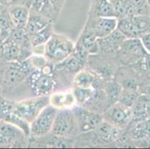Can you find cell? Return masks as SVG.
<instances>
[{
    "instance_id": "21",
    "label": "cell",
    "mask_w": 150,
    "mask_h": 149,
    "mask_svg": "<svg viewBox=\"0 0 150 149\" xmlns=\"http://www.w3.org/2000/svg\"><path fill=\"white\" fill-rule=\"evenodd\" d=\"M9 38L17 43L20 49H31V37L25 28H17L13 27Z\"/></svg>"
},
{
    "instance_id": "39",
    "label": "cell",
    "mask_w": 150,
    "mask_h": 149,
    "mask_svg": "<svg viewBox=\"0 0 150 149\" xmlns=\"http://www.w3.org/2000/svg\"><path fill=\"white\" fill-rule=\"evenodd\" d=\"M5 8H6V7H5L4 5H2L0 4V12H2L4 9H5Z\"/></svg>"
},
{
    "instance_id": "29",
    "label": "cell",
    "mask_w": 150,
    "mask_h": 149,
    "mask_svg": "<svg viewBox=\"0 0 150 149\" xmlns=\"http://www.w3.org/2000/svg\"><path fill=\"white\" fill-rule=\"evenodd\" d=\"M122 90V86L118 82H108L105 89V93L107 95V98L110 100V102L114 104L118 100V98H119V95Z\"/></svg>"
},
{
    "instance_id": "10",
    "label": "cell",
    "mask_w": 150,
    "mask_h": 149,
    "mask_svg": "<svg viewBox=\"0 0 150 149\" xmlns=\"http://www.w3.org/2000/svg\"><path fill=\"white\" fill-rule=\"evenodd\" d=\"M26 135L15 125L0 120V145H14L25 140Z\"/></svg>"
},
{
    "instance_id": "27",
    "label": "cell",
    "mask_w": 150,
    "mask_h": 149,
    "mask_svg": "<svg viewBox=\"0 0 150 149\" xmlns=\"http://www.w3.org/2000/svg\"><path fill=\"white\" fill-rule=\"evenodd\" d=\"M80 47L84 49L88 54H96L99 50L97 38L93 32L87 33L83 36L81 43L79 45Z\"/></svg>"
},
{
    "instance_id": "22",
    "label": "cell",
    "mask_w": 150,
    "mask_h": 149,
    "mask_svg": "<svg viewBox=\"0 0 150 149\" xmlns=\"http://www.w3.org/2000/svg\"><path fill=\"white\" fill-rule=\"evenodd\" d=\"M76 99V105L83 106L89 102L91 99L96 96V88H83V87H74L72 90Z\"/></svg>"
},
{
    "instance_id": "30",
    "label": "cell",
    "mask_w": 150,
    "mask_h": 149,
    "mask_svg": "<svg viewBox=\"0 0 150 149\" xmlns=\"http://www.w3.org/2000/svg\"><path fill=\"white\" fill-rule=\"evenodd\" d=\"M27 61L34 70L41 69L44 66L48 64V59L46 58V56L42 54H32L27 59Z\"/></svg>"
},
{
    "instance_id": "6",
    "label": "cell",
    "mask_w": 150,
    "mask_h": 149,
    "mask_svg": "<svg viewBox=\"0 0 150 149\" xmlns=\"http://www.w3.org/2000/svg\"><path fill=\"white\" fill-rule=\"evenodd\" d=\"M58 110L51 105L44 107L30 124V135L34 137H41L51 132Z\"/></svg>"
},
{
    "instance_id": "16",
    "label": "cell",
    "mask_w": 150,
    "mask_h": 149,
    "mask_svg": "<svg viewBox=\"0 0 150 149\" xmlns=\"http://www.w3.org/2000/svg\"><path fill=\"white\" fill-rule=\"evenodd\" d=\"M8 11L14 28H25L29 16V8L23 4L13 5L8 8Z\"/></svg>"
},
{
    "instance_id": "32",
    "label": "cell",
    "mask_w": 150,
    "mask_h": 149,
    "mask_svg": "<svg viewBox=\"0 0 150 149\" xmlns=\"http://www.w3.org/2000/svg\"><path fill=\"white\" fill-rule=\"evenodd\" d=\"M120 84L122 86V89L137 90V91H138V87L139 85H140L138 81L135 78H129L124 79L122 83H120Z\"/></svg>"
},
{
    "instance_id": "4",
    "label": "cell",
    "mask_w": 150,
    "mask_h": 149,
    "mask_svg": "<svg viewBox=\"0 0 150 149\" xmlns=\"http://www.w3.org/2000/svg\"><path fill=\"white\" fill-rule=\"evenodd\" d=\"M49 105V95L34 96L15 103L12 113L31 124L42 110Z\"/></svg>"
},
{
    "instance_id": "14",
    "label": "cell",
    "mask_w": 150,
    "mask_h": 149,
    "mask_svg": "<svg viewBox=\"0 0 150 149\" xmlns=\"http://www.w3.org/2000/svg\"><path fill=\"white\" fill-rule=\"evenodd\" d=\"M126 38L119 30L116 29L110 35L104 38L97 39L99 49L105 52H118Z\"/></svg>"
},
{
    "instance_id": "23",
    "label": "cell",
    "mask_w": 150,
    "mask_h": 149,
    "mask_svg": "<svg viewBox=\"0 0 150 149\" xmlns=\"http://www.w3.org/2000/svg\"><path fill=\"white\" fill-rule=\"evenodd\" d=\"M95 12L98 17H117L114 5L110 0H99L95 7Z\"/></svg>"
},
{
    "instance_id": "7",
    "label": "cell",
    "mask_w": 150,
    "mask_h": 149,
    "mask_svg": "<svg viewBox=\"0 0 150 149\" xmlns=\"http://www.w3.org/2000/svg\"><path fill=\"white\" fill-rule=\"evenodd\" d=\"M118 52L121 62L127 65H135L148 54L140 38L125 39Z\"/></svg>"
},
{
    "instance_id": "19",
    "label": "cell",
    "mask_w": 150,
    "mask_h": 149,
    "mask_svg": "<svg viewBox=\"0 0 150 149\" xmlns=\"http://www.w3.org/2000/svg\"><path fill=\"white\" fill-rule=\"evenodd\" d=\"M97 82L96 76L93 73L81 69L76 74L73 80V85L74 87L83 88H96Z\"/></svg>"
},
{
    "instance_id": "2",
    "label": "cell",
    "mask_w": 150,
    "mask_h": 149,
    "mask_svg": "<svg viewBox=\"0 0 150 149\" xmlns=\"http://www.w3.org/2000/svg\"><path fill=\"white\" fill-rule=\"evenodd\" d=\"M30 64L25 60L23 62H11L4 68L2 79V93H9L18 87L33 72Z\"/></svg>"
},
{
    "instance_id": "12",
    "label": "cell",
    "mask_w": 150,
    "mask_h": 149,
    "mask_svg": "<svg viewBox=\"0 0 150 149\" xmlns=\"http://www.w3.org/2000/svg\"><path fill=\"white\" fill-rule=\"evenodd\" d=\"M131 109L132 121L134 123L150 119V97L140 94Z\"/></svg>"
},
{
    "instance_id": "25",
    "label": "cell",
    "mask_w": 150,
    "mask_h": 149,
    "mask_svg": "<svg viewBox=\"0 0 150 149\" xmlns=\"http://www.w3.org/2000/svg\"><path fill=\"white\" fill-rule=\"evenodd\" d=\"M85 62L80 60L77 56L72 54L69 57H67L64 61L59 63V66L63 69H66L71 73H77L83 69Z\"/></svg>"
},
{
    "instance_id": "31",
    "label": "cell",
    "mask_w": 150,
    "mask_h": 149,
    "mask_svg": "<svg viewBox=\"0 0 150 149\" xmlns=\"http://www.w3.org/2000/svg\"><path fill=\"white\" fill-rule=\"evenodd\" d=\"M13 102L0 97V120H3L11 113H12L14 107Z\"/></svg>"
},
{
    "instance_id": "38",
    "label": "cell",
    "mask_w": 150,
    "mask_h": 149,
    "mask_svg": "<svg viewBox=\"0 0 150 149\" xmlns=\"http://www.w3.org/2000/svg\"><path fill=\"white\" fill-rule=\"evenodd\" d=\"M146 3L149 8V16H150V0H146Z\"/></svg>"
},
{
    "instance_id": "20",
    "label": "cell",
    "mask_w": 150,
    "mask_h": 149,
    "mask_svg": "<svg viewBox=\"0 0 150 149\" xmlns=\"http://www.w3.org/2000/svg\"><path fill=\"white\" fill-rule=\"evenodd\" d=\"M129 135L133 140L136 141L150 138V119L135 122Z\"/></svg>"
},
{
    "instance_id": "26",
    "label": "cell",
    "mask_w": 150,
    "mask_h": 149,
    "mask_svg": "<svg viewBox=\"0 0 150 149\" xmlns=\"http://www.w3.org/2000/svg\"><path fill=\"white\" fill-rule=\"evenodd\" d=\"M13 28V24L8 9L5 8L2 12H0V40L2 42L10 36Z\"/></svg>"
},
{
    "instance_id": "36",
    "label": "cell",
    "mask_w": 150,
    "mask_h": 149,
    "mask_svg": "<svg viewBox=\"0 0 150 149\" xmlns=\"http://www.w3.org/2000/svg\"><path fill=\"white\" fill-rule=\"evenodd\" d=\"M50 3L54 8V9L60 13L64 6L65 0H48Z\"/></svg>"
},
{
    "instance_id": "34",
    "label": "cell",
    "mask_w": 150,
    "mask_h": 149,
    "mask_svg": "<svg viewBox=\"0 0 150 149\" xmlns=\"http://www.w3.org/2000/svg\"><path fill=\"white\" fill-rule=\"evenodd\" d=\"M140 39L146 52L150 54V32L144 35Z\"/></svg>"
},
{
    "instance_id": "35",
    "label": "cell",
    "mask_w": 150,
    "mask_h": 149,
    "mask_svg": "<svg viewBox=\"0 0 150 149\" xmlns=\"http://www.w3.org/2000/svg\"><path fill=\"white\" fill-rule=\"evenodd\" d=\"M24 3V0H0V4L5 7H10L13 5H19V4Z\"/></svg>"
},
{
    "instance_id": "24",
    "label": "cell",
    "mask_w": 150,
    "mask_h": 149,
    "mask_svg": "<svg viewBox=\"0 0 150 149\" xmlns=\"http://www.w3.org/2000/svg\"><path fill=\"white\" fill-rule=\"evenodd\" d=\"M53 34H54V31H53L52 24L50 23L40 31H38L33 36L30 37L31 46L33 47V46H39V45H45L52 37Z\"/></svg>"
},
{
    "instance_id": "13",
    "label": "cell",
    "mask_w": 150,
    "mask_h": 149,
    "mask_svg": "<svg viewBox=\"0 0 150 149\" xmlns=\"http://www.w3.org/2000/svg\"><path fill=\"white\" fill-rule=\"evenodd\" d=\"M50 105L58 110L73 108L76 105V99L72 90L53 92L49 95Z\"/></svg>"
},
{
    "instance_id": "1",
    "label": "cell",
    "mask_w": 150,
    "mask_h": 149,
    "mask_svg": "<svg viewBox=\"0 0 150 149\" xmlns=\"http://www.w3.org/2000/svg\"><path fill=\"white\" fill-rule=\"evenodd\" d=\"M54 68L47 64L41 69L31 72L27 81L30 90L35 96L50 95L56 87V81L53 75Z\"/></svg>"
},
{
    "instance_id": "17",
    "label": "cell",
    "mask_w": 150,
    "mask_h": 149,
    "mask_svg": "<svg viewBox=\"0 0 150 149\" xmlns=\"http://www.w3.org/2000/svg\"><path fill=\"white\" fill-rule=\"evenodd\" d=\"M50 23L52 22L41 13L29 9V16L25 29L29 36L31 37L45 28Z\"/></svg>"
},
{
    "instance_id": "28",
    "label": "cell",
    "mask_w": 150,
    "mask_h": 149,
    "mask_svg": "<svg viewBox=\"0 0 150 149\" xmlns=\"http://www.w3.org/2000/svg\"><path fill=\"white\" fill-rule=\"evenodd\" d=\"M140 95L137 90H131L122 89L119 95L117 102L127 107H132Z\"/></svg>"
},
{
    "instance_id": "37",
    "label": "cell",
    "mask_w": 150,
    "mask_h": 149,
    "mask_svg": "<svg viewBox=\"0 0 150 149\" xmlns=\"http://www.w3.org/2000/svg\"><path fill=\"white\" fill-rule=\"evenodd\" d=\"M3 69H0V94L2 93V75H3Z\"/></svg>"
},
{
    "instance_id": "11",
    "label": "cell",
    "mask_w": 150,
    "mask_h": 149,
    "mask_svg": "<svg viewBox=\"0 0 150 149\" xmlns=\"http://www.w3.org/2000/svg\"><path fill=\"white\" fill-rule=\"evenodd\" d=\"M93 131L95 133L97 141L105 144L116 141L122 134V129L105 120H103Z\"/></svg>"
},
{
    "instance_id": "3",
    "label": "cell",
    "mask_w": 150,
    "mask_h": 149,
    "mask_svg": "<svg viewBox=\"0 0 150 149\" xmlns=\"http://www.w3.org/2000/svg\"><path fill=\"white\" fill-rule=\"evenodd\" d=\"M75 48L74 43L67 37L53 34L46 43L45 56L48 61L59 64L73 54Z\"/></svg>"
},
{
    "instance_id": "8",
    "label": "cell",
    "mask_w": 150,
    "mask_h": 149,
    "mask_svg": "<svg viewBox=\"0 0 150 149\" xmlns=\"http://www.w3.org/2000/svg\"><path fill=\"white\" fill-rule=\"evenodd\" d=\"M72 110L76 117L79 131L81 132L93 131L104 120L103 115L84 108L82 106L75 105Z\"/></svg>"
},
{
    "instance_id": "33",
    "label": "cell",
    "mask_w": 150,
    "mask_h": 149,
    "mask_svg": "<svg viewBox=\"0 0 150 149\" xmlns=\"http://www.w3.org/2000/svg\"><path fill=\"white\" fill-rule=\"evenodd\" d=\"M138 92L140 95H145L150 97V79L139 85Z\"/></svg>"
},
{
    "instance_id": "5",
    "label": "cell",
    "mask_w": 150,
    "mask_h": 149,
    "mask_svg": "<svg viewBox=\"0 0 150 149\" xmlns=\"http://www.w3.org/2000/svg\"><path fill=\"white\" fill-rule=\"evenodd\" d=\"M79 131L72 108L61 109L57 112L51 132L53 135L68 137Z\"/></svg>"
},
{
    "instance_id": "9",
    "label": "cell",
    "mask_w": 150,
    "mask_h": 149,
    "mask_svg": "<svg viewBox=\"0 0 150 149\" xmlns=\"http://www.w3.org/2000/svg\"><path fill=\"white\" fill-rule=\"evenodd\" d=\"M105 121L120 129H124L132 122V109L119 102L114 103L103 114Z\"/></svg>"
},
{
    "instance_id": "40",
    "label": "cell",
    "mask_w": 150,
    "mask_h": 149,
    "mask_svg": "<svg viewBox=\"0 0 150 149\" xmlns=\"http://www.w3.org/2000/svg\"><path fill=\"white\" fill-rule=\"evenodd\" d=\"M2 41L0 40V50H1V46H2Z\"/></svg>"
},
{
    "instance_id": "18",
    "label": "cell",
    "mask_w": 150,
    "mask_h": 149,
    "mask_svg": "<svg viewBox=\"0 0 150 149\" xmlns=\"http://www.w3.org/2000/svg\"><path fill=\"white\" fill-rule=\"evenodd\" d=\"M20 47L11 38L8 37L2 42L0 50V58L8 63L18 61Z\"/></svg>"
},
{
    "instance_id": "15",
    "label": "cell",
    "mask_w": 150,
    "mask_h": 149,
    "mask_svg": "<svg viewBox=\"0 0 150 149\" xmlns=\"http://www.w3.org/2000/svg\"><path fill=\"white\" fill-rule=\"evenodd\" d=\"M117 17H98L93 25V34L97 39L104 38L110 35L117 28Z\"/></svg>"
}]
</instances>
